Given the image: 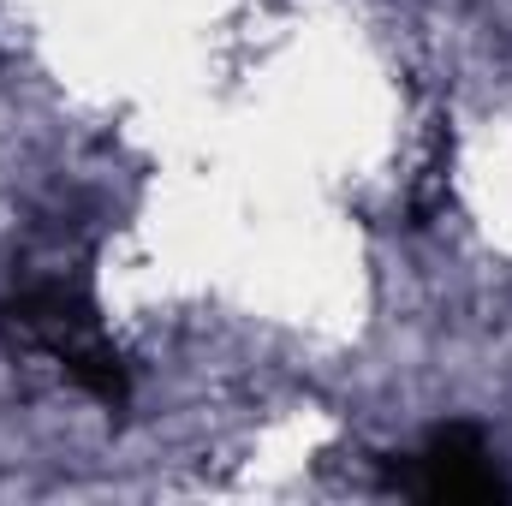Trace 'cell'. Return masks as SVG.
<instances>
[{"label":"cell","mask_w":512,"mask_h":506,"mask_svg":"<svg viewBox=\"0 0 512 506\" xmlns=\"http://www.w3.org/2000/svg\"><path fill=\"white\" fill-rule=\"evenodd\" d=\"M0 334L24 352H42L60 364V376H72V387H84L102 405H126L131 393V364L120 358V346L102 328V310L90 298L84 280L72 274H42L24 280L18 292L0 298Z\"/></svg>","instance_id":"1"},{"label":"cell","mask_w":512,"mask_h":506,"mask_svg":"<svg viewBox=\"0 0 512 506\" xmlns=\"http://www.w3.org/2000/svg\"><path fill=\"white\" fill-rule=\"evenodd\" d=\"M393 483L417 501H447V506H471V501H507L512 483L495 459V447L483 441V429L471 423H441L429 429V441L417 453H405V465L393 471Z\"/></svg>","instance_id":"2"}]
</instances>
